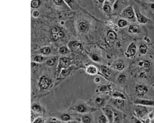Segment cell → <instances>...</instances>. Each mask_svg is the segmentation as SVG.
I'll list each match as a JSON object with an SVG mask.
<instances>
[{
	"mask_svg": "<svg viewBox=\"0 0 154 123\" xmlns=\"http://www.w3.org/2000/svg\"><path fill=\"white\" fill-rule=\"evenodd\" d=\"M111 98L109 94H96L87 102L96 110L102 109L108 105Z\"/></svg>",
	"mask_w": 154,
	"mask_h": 123,
	"instance_id": "cell-1",
	"label": "cell"
},
{
	"mask_svg": "<svg viewBox=\"0 0 154 123\" xmlns=\"http://www.w3.org/2000/svg\"><path fill=\"white\" fill-rule=\"evenodd\" d=\"M70 110L72 113L82 114L93 113L96 110L90 106L87 101L77 100L73 102Z\"/></svg>",
	"mask_w": 154,
	"mask_h": 123,
	"instance_id": "cell-2",
	"label": "cell"
},
{
	"mask_svg": "<svg viewBox=\"0 0 154 123\" xmlns=\"http://www.w3.org/2000/svg\"><path fill=\"white\" fill-rule=\"evenodd\" d=\"M97 66L100 73V76L108 82L114 84L119 72L115 70L109 65L102 64Z\"/></svg>",
	"mask_w": 154,
	"mask_h": 123,
	"instance_id": "cell-3",
	"label": "cell"
},
{
	"mask_svg": "<svg viewBox=\"0 0 154 123\" xmlns=\"http://www.w3.org/2000/svg\"><path fill=\"white\" fill-rule=\"evenodd\" d=\"M135 106L134 108L133 114L134 116L139 119L141 122H145L146 119L147 117L149 112L148 107L138 105H135Z\"/></svg>",
	"mask_w": 154,
	"mask_h": 123,
	"instance_id": "cell-4",
	"label": "cell"
},
{
	"mask_svg": "<svg viewBox=\"0 0 154 123\" xmlns=\"http://www.w3.org/2000/svg\"><path fill=\"white\" fill-rule=\"evenodd\" d=\"M111 107L114 113L113 123H122L126 122L127 121V115L122 111Z\"/></svg>",
	"mask_w": 154,
	"mask_h": 123,
	"instance_id": "cell-5",
	"label": "cell"
},
{
	"mask_svg": "<svg viewBox=\"0 0 154 123\" xmlns=\"http://www.w3.org/2000/svg\"><path fill=\"white\" fill-rule=\"evenodd\" d=\"M126 104V100L121 98H111L108 105L111 106L122 111L125 107Z\"/></svg>",
	"mask_w": 154,
	"mask_h": 123,
	"instance_id": "cell-6",
	"label": "cell"
},
{
	"mask_svg": "<svg viewBox=\"0 0 154 123\" xmlns=\"http://www.w3.org/2000/svg\"><path fill=\"white\" fill-rule=\"evenodd\" d=\"M113 88V84L110 82L102 83L97 86L95 90L97 94H110Z\"/></svg>",
	"mask_w": 154,
	"mask_h": 123,
	"instance_id": "cell-7",
	"label": "cell"
},
{
	"mask_svg": "<svg viewBox=\"0 0 154 123\" xmlns=\"http://www.w3.org/2000/svg\"><path fill=\"white\" fill-rule=\"evenodd\" d=\"M84 69L85 73L88 76H95L100 75L97 65L92 64H86Z\"/></svg>",
	"mask_w": 154,
	"mask_h": 123,
	"instance_id": "cell-8",
	"label": "cell"
},
{
	"mask_svg": "<svg viewBox=\"0 0 154 123\" xmlns=\"http://www.w3.org/2000/svg\"><path fill=\"white\" fill-rule=\"evenodd\" d=\"M94 123H109L108 121L101 109L95 110L92 113Z\"/></svg>",
	"mask_w": 154,
	"mask_h": 123,
	"instance_id": "cell-9",
	"label": "cell"
},
{
	"mask_svg": "<svg viewBox=\"0 0 154 123\" xmlns=\"http://www.w3.org/2000/svg\"><path fill=\"white\" fill-rule=\"evenodd\" d=\"M127 80V77L125 74L121 72L118 75L113 85L117 87H121L124 85Z\"/></svg>",
	"mask_w": 154,
	"mask_h": 123,
	"instance_id": "cell-10",
	"label": "cell"
},
{
	"mask_svg": "<svg viewBox=\"0 0 154 123\" xmlns=\"http://www.w3.org/2000/svg\"><path fill=\"white\" fill-rule=\"evenodd\" d=\"M101 110L107 118L109 123H113L114 113L112 107L107 105Z\"/></svg>",
	"mask_w": 154,
	"mask_h": 123,
	"instance_id": "cell-11",
	"label": "cell"
},
{
	"mask_svg": "<svg viewBox=\"0 0 154 123\" xmlns=\"http://www.w3.org/2000/svg\"><path fill=\"white\" fill-rule=\"evenodd\" d=\"M135 91L137 96L139 97L144 96L148 92L147 86L143 84L140 83L136 85Z\"/></svg>",
	"mask_w": 154,
	"mask_h": 123,
	"instance_id": "cell-12",
	"label": "cell"
},
{
	"mask_svg": "<svg viewBox=\"0 0 154 123\" xmlns=\"http://www.w3.org/2000/svg\"><path fill=\"white\" fill-rule=\"evenodd\" d=\"M109 66L119 72H122L124 70L125 67L124 61L121 59H118L115 61L112 64Z\"/></svg>",
	"mask_w": 154,
	"mask_h": 123,
	"instance_id": "cell-13",
	"label": "cell"
},
{
	"mask_svg": "<svg viewBox=\"0 0 154 123\" xmlns=\"http://www.w3.org/2000/svg\"><path fill=\"white\" fill-rule=\"evenodd\" d=\"M121 16L124 18L130 19L134 16V13L132 8L129 6L124 9L121 14Z\"/></svg>",
	"mask_w": 154,
	"mask_h": 123,
	"instance_id": "cell-14",
	"label": "cell"
},
{
	"mask_svg": "<svg viewBox=\"0 0 154 123\" xmlns=\"http://www.w3.org/2000/svg\"><path fill=\"white\" fill-rule=\"evenodd\" d=\"M137 52V47L132 43L130 44L125 53V56L129 58H132L135 55Z\"/></svg>",
	"mask_w": 154,
	"mask_h": 123,
	"instance_id": "cell-15",
	"label": "cell"
},
{
	"mask_svg": "<svg viewBox=\"0 0 154 123\" xmlns=\"http://www.w3.org/2000/svg\"><path fill=\"white\" fill-rule=\"evenodd\" d=\"M79 116L81 123H94L92 113L79 114Z\"/></svg>",
	"mask_w": 154,
	"mask_h": 123,
	"instance_id": "cell-16",
	"label": "cell"
},
{
	"mask_svg": "<svg viewBox=\"0 0 154 123\" xmlns=\"http://www.w3.org/2000/svg\"><path fill=\"white\" fill-rule=\"evenodd\" d=\"M135 105H142L147 107L154 106V100L138 98L134 103Z\"/></svg>",
	"mask_w": 154,
	"mask_h": 123,
	"instance_id": "cell-17",
	"label": "cell"
},
{
	"mask_svg": "<svg viewBox=\"0 0 154 123\" xmlns=\"http://www.w3.org/2000/svg\"><path fill=\"white\" fill-rule=\"evenodd\" d=\"M111 98H121L126 100L127 98L125 95L123 93L120 91L118 89L113 88V89L110 94Z\"/></svg>",
	"mask_w": 154,
	"mask_h": 123,
	"instance_id": "cell-18",
	"label": "cell"
},
{
	"mask_svg": "<svg viewBox=\"0 0 154 123\" xmlns=\"http://www.w3.org/2000/svg\"><path fill=\"white\" fill-rule=\"evenodd\" d=\"M66 5L71 10H78L80 6L76 0H63Z\"/></svg>",
	"mask_w": 154,
	"mask_h": 123,
	"instance_id": "cell-19",
	"label": "cell"
},
{
	"mask_svg": "<svg viewBox=\"0 0 154 123\" xmlns=\"http://www.w3.org/2000/svg\"><path fill=\"white\" fill-rule=\"evenodd\" d=\"M68 46L70 50L73 51L78 50L81 46V44L77 41H71L68 44Z\"/></svg>",
	"mask_w": 154,
	"mask_h": 123,
	"instance_id": "cell-20",
	"label": "cell"
},
{
	"mask_svg": "<svg viewBox=\"0 0 154 123\" xmlns=\"http://www.w3.org/2000/svg\"><path fill=\"white\" fill-rule=\"evenodd\" d=\"M112 6L109 3L106 1L103 5V10L107 16H109L111 14L112 11Z\"/></svg>",
	"mask_w": 154,
	"mask_h": 123,
	"instance_id": "cell-21",
	"label": "cell"
},
{
	"mask_svg": "<svg viewBox=\"0 0 154 123\" xmlns=\"http://www.w3.org/2000/svg\"><path fill=\"white\" fill-rule=\"evenodd\" d=\"M71 64V60L69 58L64 57L61 59L60 65L63 68H66Z\"/></svg>",
	"mask_w": 154,
	"mask_h": 123,
	"instance_id": "cell-22",
	"label": "cell"
},
{
	"mask_svg": "<svg viewBox=\"0 0 154 123\" xmlns=\"http://www.w3.org/2000/svg\"><path fill=\"white\" fill-rule=\"evenodd\" d=\"M107 38L111 42H114L116 40L117 34L113 31H109L107 33Z\"/></svg>",
	"mask_w": 154,
	"mask_h": 123,
	"instance_id": "cell-23",
	"label": "cell"
},
{
	"mask_svg": "<svg viewBox=\"0 0 154 123\" xmlns=\"http://www.w3.org/2000/svg\"><path fill=\"white\" fill-rule=\"evenodd\" d=\"M49 81L48 79L45 77H42L40 81V85L41 87L43 89L47 88L49 86Z\"/></svg>",
	"mask_w": 154,
	"mask_h": 123,
	"instance_id": "cell-24",
	"label": "cell"
},
{
	"mask_svg": "<svg viewBox=\"0 0 154 123\" xmlns=\"http://www.w3.org/2000/svg\"><path fill=\"white\" fill-rule=\"evenodd\" d=\"M88 27V24L85 22H81L79 24L78 28L81 32H85Z\"/></svg>",
	"mask_w": 154,
	"mask_h": 123,
	"instance_id": "cell-25",
	"label": "cell"
},
{
	"mask_svg": "<svg viewBox=\"0 0 154 123\" xmlns=\"http://www.w3.org/2000/svg\"><path fill=\"white\" fill-rule=\"evenodd\" d=\"M41 4L40 0H32L31 7L34 9L40 7Z\"/></svg>",
	"mask_w": 154,
	"mask_h": 123,
	"instance_id": "cell-26",
	"label": "cell"
},
{
	"mask_svg": "<svg viewBox=\"0 0 154 123\" xmlns=\"http://www.w3.org/2000/svg\"><path fill=\"white\" fill-rule=\"evenodd\" d=\"M91 59L94 62L96 63H99L100 62V58L99 56L97 54H93L90 55Z\"/></svg>",
	"mask_w": 154,
	"mask_h": 123,
	"instance_id": "cell-27",
	"label": "cell"
},
{
	"mask_svg": "<svg viewBox=\"0 0 154 123\" xmlns=\"http://www.w3.org/2000/svg\"><path fill=\"white\" fill-rule=\"evenodd\" d=\"M53 3L56 6L59 7L67 6L63 0H53Z\"/></svg>",
	"mask_w": 154,
	"mask_h": 123,
	"instance_id": "cell-28",
	"label": "cell"
},
{
	"mask_svg": "<svg viewBox=\"0 0 154 123\" xmlns=\"http://www.w3.org/2000/svg\"><path fill=\"white\" fill-rule=\"evenodd\" d=\"M127 24V22L126 20L124 19H120L118 22V26L121 28L125 27Z\"/></svg>",
	"mask_w": 154,
	"mask_h": 123,
	"instance_id": "cell-29",
	"label": "cell"
},
{
	"mask_svg": "<svg viewBox=\"0 0 154 123\" xmlns=\"http://www.w3.org/2000/svg\"><path fill=\"white\" fill-rule=\"evenodd\" d=\"M137 14V17L138 21L140 23H145L147 22V20L145 17L139 14Z\"/></svg>",
	"mask_w": 154,
	"mask_h": 123,
	"instance_id": "cell-30",
	"label": "cell"
},
{
	"mask_svg": "<svg viewBox=\"0 0 154 123\" xmlns=\"http://www.w3.org/2000/svg\"><path fill=\"white\" fill-rule=\"evenodd\" d=\"M147 47L144 45L141 46L139 48L140 52L142 54H145L147 52Z\"/></svg>",
	"mask_w": 154,
	"mask_h": 123,
	"instance_id": "cell-31",
	"label": "cell"
},
{
	"mask_svg": "<svg viewBox=\"0 0 154 123\" xmlns=\"http://www.w3.org/2000/svg\"><path fill=\"white\" fill-rule=\"evenodd\" d=\"M68 51V48L67 47L63 46L60 48L59 52L60 54L64 55Z\"/></svg>",
	"mask_w": 154,
	"mask_h": 123,
	"instance_id": "cell-32",
	"label": "cell"
},
{
	"mask_svg": "<svg viewBox=\"0 0 154 123\" xmlns=\"http://www.w3.org/2000/svg\"><path fill=\"white\" fill-rule=\"evenodd\" d=\"M138 28L134 25H131L128 28V31L131 33H134L137 32Z\"/></svg>",
	"mask_w": 154,
	"mask_h": 123,
	"instance_id": "cell-33",
	"label": "cell"
},
{
	"mask_svg": "<svg viewBox=\"0 0 154 123\" xmlns=\"http://www.w3.org/2000/svg\"><path fill=\"white\" fill-rule=\"evenodd\" d=\"M41 52L44 54H48L51 52V49L48 46H45L41 49Z\"/></svg>",
	"mask_w": 154,
	"mask_h": 123,
	"instance_id": "cell-34",
	"label": "cell"
},
{
	"mask_svg": "<svg viewBox=\"0 0 154 123\" xmlns=\"http://www.w3.org/2000/svg\"><path fill=\"white\" fill-rule=\"evenodd\" d=\"M61 31L60 28L57 26L54 27L52 29V34H58Z\"/></svg>",
	"mask_w": 154,
	"mask_h": 123,
	"instance_id": "cell-35",
	"label": "cell"
},
{
	"mask_svg": "<svg viewBox=\"0 0 154 123\" xmlns=\"http://www.w3.org/2000/svg\"><path fill=\"white\" fill-rule=\"evenodd\" d=\"M147 117L151 121L154 119V110L149 112L147 115Z\"/></svg>",
	"mask_w": 154,
	"mask_h": 123,
	"instance_id": "cell-36",
	"label": "cell"
},
{
	"mask_svg": "<svg viewBox=\"0 0 154 123\" xmlns=\"http://www.w3.org/2000/svg\"><path fill=\"white\" fill-rule=\"evenodd\" d=\"M44 59L43 56H36L34 58V60L38 62H40L42 61Z\"/></svg>",
	"mask_w": 154,
	"mask_h": 123,
	"instance_id": "cell-37",
	"label": "cell"
},
{
	"mask_svg": "<svg viewBox=\"0 0 154 123\" xmlns=\"http://www.w3.org/2000/svg\"><path fill=\"white\" fill-rule=\"evenodd\" d=\"M51 38L54 41H57L58 40L59 37L57 34H52L51 35Z\"/></svg>",
	"mask_w": 154,
	"mask_h": 123,
	"instance_id": "cell-38",
	"label": "cell"
},
{
	"mask_svg": "<svg viewBox=\"0 0 154 123\" xmlns=\"http://www.w3.org/2000/svg\"><path fill=\"white\" fill-rule=\"evenodd\" d=\"M32 16L35 18H37L40 15L39 12L38 10H34L32 12Z\"/></svg>",
	"mask_w": 154,
	"mask_h": 123,
	"instance_id": "cell-39",
	"label": "cell"
},
{
	"mask_svg": "<svg viewBox=\"0 0 154 123\" xmlns=\"http://www.w3.org/2000/svg\"><path fill=\"white\" fill-rule=\"evenodd\" d=\"M54 63V60L52 59H49L47 61V64L49 66H52Z\"/></svg>",
	"mask_w": 154,
	"mask_h": 123,
	"instance_id": "cell-40",
	"label": "cell"
},
{
	"mask_svg": "<svg viewBox=\"0 0 154 123\" xmlns=\"http://www.w3.org/2000/svg\"><path fill=\"white\" fill-rule=\"evenodd\" d=\"M59 38H63L65 36V34L63 32L61 31L58 34Z\"/></svg>",
	"mask_w": 154,
	"mask_h": 123,
	"instance_id": "cell-41",
	"label": "cell"
},
{
	"mask_svg": "<svg viewBox=\"0 0 154 123\" xmlns=\"http://www.w3.org/2000/svg\"><path fill=\"white\" fill-rule=\"evenodd\" d=\"M106 1V0H97V3L100 5H103Z\"/></svg>",
	"mask_w": 154,
	"mask_h": 123,
	"instance_id": "cell-42",
	"label": "cell"
},
{
	"mask_svg": "<svg viewBox=\"0 0 154 123\" xmlns=\"http://www.w3.org/2000/svg\"><path fill=\"white\" fill-rule=\"evenodd\" d=\"M33 109L35 111H38L40 110V108L39 106L35 105L33 106Z\"/></svg>",
	"mask_w": 154,
	"mask_h": 123,
	"instance_id": "cell-43",
	"label": "cell"
},
{
	"mask_svg": "<svg viewBox=\"0 0 154 123\" xmlns=\"http://www.w3.org/2000/svg\"><path fill=\"white\" fill-rule=\"evenodd\" d=\"M106 1L108 2L113 6L116 0H106Z\"/></svg>",
	"mask_w": 154,
	"mask_h": 123,
	"instance_id": "cell-44",
	"label": "cell"
},
{
	"mask_svg": "<svg viewBox=\"0 0 154 123\" xmlns=\"http://www.w3.org/2000/svg\"><path fill=\"white\" fill-rule=\"evenodd\" d=\"M101 81L100 79L98 77H96L94 79V81L96 83H99Z\"/></svg>",
	"mask_w": 154,
	"mask_h": 123,
	"instance_id": "cell-45",
	"label": "cell"
},
{
	"mask_svg": "<svg viewBox=\"0 0 154 123\" xmlns=\"http://www.w3.org/2000/svg\"><path fill=\"white\" fill-rule=\"evenodd\" d=\"M37 66V64L33 62V63H31L32 67L33 68H35Z\"/></svg>",
	"mask_w": 154,
	"mask_h": 123,
	"instance_id": "cell-46",
	"label": "cell"
},
{
	"mask_svg": "<svg viewBox=\"0 0 154 123\" xmlns=\"http://www.w3.org/2000/svg\"><path fill=\"white\" fill-rule=\"evenodd\" d=\"M151 8L152 9H154V4H153L152 5Z\"/></svg>",
	"mask_w": 154,
	"mask_h": 123,
	"instance_id": "cell-47",
	"label": "cell"
},
{
	"mask_svg": "<svg viewBox=\"0 0 154 123\" xmlns=\"http://www.w3.org/2000/svg\"><path fill=\"white\" fill-rule=\"evenodd\" d=\"M94 1L96 3H97V0H94Z\"/></svg>",
	"mask_w": 154,
	"mask_h": 123,
	"instance_id": "cell-48",
	"label": "cell"
}]
</instances>
